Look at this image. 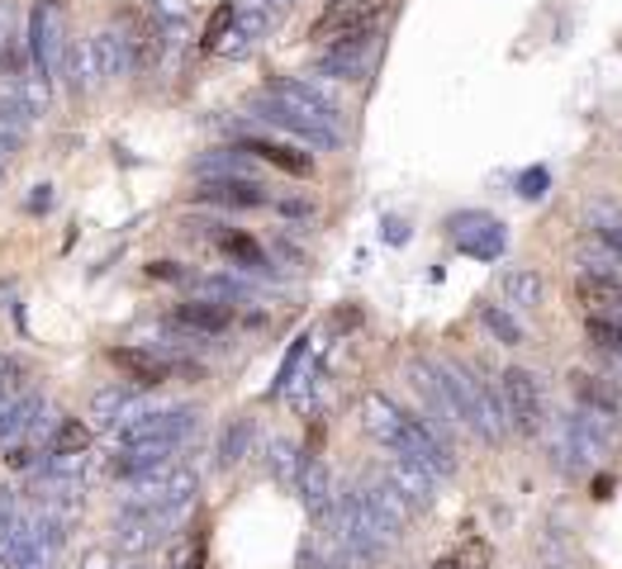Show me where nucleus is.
<instances>
[{"instance_id": "dca6fc26", "label": "nucleus", "mask_w": 622, "mask_h": 569, "mask_svg": "<svg viewBox=\"0 0 622 569\" xmlns=\"http://www.w3.org/2000/svg\"><path fill=\"white\" fill-rule=\"evenodd\" d=\"M366 62H371V39H347V43H328V58L318 62V71L337 81H362Z\"/></svg>"}, {"instance_id": "a18cd8bd", "label": "nucleus", "mask_w": 622, "mask_h": 569, "mask_svg": "<svg viewBox=\"0 0 622 569\" xmlns=\"http://www.w3.org/2000/svg\"><path fill=\"white\" fill-rule=\"evenodd\" d=\"M14 569H24V565H14Z\"/></svg>"}, {"instance_id": "ea45409f", "label": "nucleus", "mask_w": 622, "mask_h": 569, "mask_svg": "<svg viewBox=\"0 0 622 569\" xmlns=\"http://www.w3.org/2000/svg\"><path fill=\"white\" fill-rule=\"evenodd\" d=\"M234 10H266V14H271V0H234ZM271 20H276V14H271Z\"/></svg>"}, {"instance_id": "393cba45", "label": "nucleus", "mask_w": 622, "mask_h": 569, "mask_svg": "<svg viewBox=\"0 0 622 569\" xmlns=\"http://www.w3.org/2000/svg\"><path fill=\"white\" fill-rule=\"evenodd\" d=\"M500 290L513 309H537L542 305V276L532 271V266H519V271H504Z\"/></svg>"}, {"instance_id": "bb28decb", "label": "nucleus", "mask_w": 622, "mask_h": 569, "mask_svg": "<svg viewBox=\"0 0 622 569\" xmlns=\"http://www.w3.org/2000/svg\"><path fill=\"white\" fill-rule=\"evenodd\" d=\"M24 142H29V119L14 104H0V162H10Z\"/></svg>"}, {"instance_id": "6e6552de", "label": "nucleus", "mask_w": 622, "mask_h": 569, "mask_svg": "<svg viewBox=\"0 0 622 569\" xmlns=\"http://www.w3.org/2000/svg\"><path fill=\"white\" fill-rule=\"evenodd\" d=\"M395 451H408L414 460H423L433 475H452L456 470V451L447 447V437H442L433 422L414 418V413H404V422H399V447Z\"/></svg>"}, {"instance_id": "412c9836", "label": "nucleus", "mask_w": 622, "mask_h": 569, "mask_svg": "<svg viewBox=\"0 0 622 569\" xmlns=\"http://www.w3.org/2000/svg\"><path fill=\"white\" fill-rule=\"evenodd\" d=\"M295 493L305 498V508L314 512V518H324V512L333 508V479H328V470L318 466V460L305 456V466H299V479H295Z\"/></svg>"}, {"instance_id": "79ce46f5", "label": "nucleus", "mask_w": 622, "mask_h": 569, "mask_svg": "<svg viewBox=\"0 0 622 569\" xmlns=\"http://www.w3.org/2000/svg\"><path fill=\"white\" fill-rule=\"evenodd\" d=\"M0 186H6V162H0Z\"/></svg>"}, {"instance_id": "cd10ccee", "label": "nucleus", "mask_w": 622, "mask_h": 569, "mask_svg": "<svg viewBox=\"0 0 622 569\" xmlns=\"http://www.w3.org/2000/svg\"><path fill=\"white\" fill-rule=\"evenodd\" d=\"M575 395H580V403L584 408H594V413H609V418H618V395H613V389L609 385H603L599 376H584V370H580V376H575Z\"/></svg>"}, {"instance_id": "7c9ffc66", "label": "nucleus", "mask_w": 622, "mask_h": 569, "mask_svg": "<svg viewBox=\"0 0 622 569\" xmlns=\"http://www.w3.org/2000/svg\"><path fill=\"white\" fill-rule=\"evenodd\" d=\"M86 451H52L43 460V479H81L86 475Z\"/></svg>"}, {"instance_id": "4468645a", "label": "nucleus", "mask_w": 622, "mask_h": 569, "mask_svg": "<svg viewBox=\"0 0 622 569\" xmlns=\"http://www.w3.org/2000/svg\"><path fill=\"white\" fill-rule=\"evenodd\" d=\"M62 24H58V14H52L48 6L33 10V20H29V48H33V62H39L43 77H52L58 71V58H62Z\"/></svg>"}, {"instance_id": "5701e85b", "label": "nucleus", "mask_w": 622, "mask_h": 569, "mask_svg": "<svg viewBox=\"0 0 622 569\" xmlns=\"http://www.w3.org/2000/svg\"><path fill=\"white\" fill-rule=\"evenodd\" d=\"M234 309L228 305H215V299H190V305L176 309V323L181 328H195V332H224Z\"/></svg>"}, {"instance_id": "e433bc0d", "label": "nucleus", "mask_w": 622, "mask_h": 569, "mask_svg": "<svg viewBox=\"0 0 622 569\" xmlns=\"http://www.w3.org/2000/svg\"><path fill=\"white\" fill-rule=\"evenodd\" d=\"M519 194H523V200H542V194H546V171H542V167L523 171V176H519Z\"/></svg>"}, {"instance_id": "37998d69", "label": "nucleus", "mask_w": 622, "mask_h": 569, "mask_svg": "<svg viewBox=\"0 0 622 569\" xmlns=\"http://www.w3.org/2000/svg\"><path fill=\"white\" fill-rule=\"evenodd\" d=\"M328 6H347V0H328Z\"/></svg>"}, {"instance_id": "f704fd0d", "label": "nucleus", "mask_w": 622, "mask_h": 569, "mask_svg": "<svg viewBox=\"0 0 622 569\" xmlns=\"http://www.w3.org/2000/svg\"><path fill=\"white\" fill-rule=\"evenodd\" d=\"M594 238L613 261H622V219H594Z\"/></svg>"}, {"instance_id": "72a5a7b5", "label": "nucleus", "mask_w": 622, "mask_h": 569, "mask_svg": "<svg viewBox=\"0 0 622 569\" xmlns=\"http://www.w3.org/2000/svg\"><path fill=\"white\" fill-rule=\"evenodd\" d=\"M91 447V427H81L77 418L58 427V437H52V451H86Z\"/></svg>"}, {"instance_id": "6ab92c4d", "label": "nucleus", "mask_w": 622, "mask_h": 569, "mask_svg": "<svg viewBox=\"0 0 622 569\" xmlns=\"http://www.w3.org/2000/svg\"><path fill=\"white\" fill-rule=\"evenodd\" d=\"M362 422H366V432L376 437V441H385L389 451L399 447V422H404V408H395L385 395H366V403H362Z\"/></svg>"}, {"instance_id": "f8f14e48", "label": "nucleus", "mask_w": 622, "mask_h": 569, "mask_svg": "<svg viewBox=\"0 0 622 569\" xmlns=\"http://www.w3.org/2000/svg\"><path fill=\"white\" fill-rule=\"evenodd\" d=\"M144 413H148V399L138 395V389H129V385H110V389H100V395H91V418L100 427H115V432L124 422L144 418Z\"/></svg>"}, {"instance_id": "f3484780", "label": "nucleus", "mask_w": 622, "mask_h": 569, "mask_svg": "<svg viewBox=\"0 0 622 569\" xmlns=\"http://www.w3.org/2000/svg\"><path fill=\"white\" fill-rule=\"evenodd\" d=\"M575 295L584 309H609V313H622V280L609 276L603 266H590L580 280H575Z\"/></svg>"}, {"instance_id": "f257e3e1", "label": "nucleus", "mask_w": 622, "mask_h": 569, "mask_svg": "<svg viewBox=\"0 0 622 569\" xmlns=\"http://www.w3.org/2000/svg\"><path fill=\"white\" fill-rule=\"evenodd\" d=\"M433 370H437V380H442V389H447V399H452V408H456V422L475 427L480 437L500 447V441L509 437L500 395H490L485 380H475V370H466L461 361H442V366H433Z\"/></svg>"}, {"instance_id": "aec40b11", "label": "nucleus", "mask_w": 622, "mask_h": 569, "mask_svg": "<svg viewBox=\"0 0 622 569\" xmlns=\"http://www.w3.org/2000/svg\"><path fill=\"white\" fill-rule=\"evenodd\" d=\"M6 104H14L24 119L43 114L48 110V77H43V71H14L10 91H6Z\"/></svg>"}, {"instance_id": "b1692460", "label": "nucleus", "mask_w": 622, "mask_h": 569, "mask_svg": "<svg viewBox=\"0 0 622 569\" xmlns=\"http://www.w3.org/2000/svg\"><path fill=\"white\" fill-rule=\"evenodd\" d=\"M238 152H247V157H261V162H271V167H280V171H290V176H309V171H314V162H309L305 152H295V148H280V142L247 138Z\"/></svg>"}, {"instance_id": "c756f323", "label": "nucleus", "mask_w": 622, "mask_h": 569, "mask_svg": "<svg viewBox=\"0 0 622 569\" xmlns=\"http://www.w3.org/2000/svg\"><path fill=\"white\" fill-rule=\"evenodd\" d=\"M247 447H253V422L238 418V422L219 437V466H238V460L247 456Z\"/></svg>"}, {"instance_id": "4be33fe9", "label": "nucleus", "mask_w": 622, "mask_h": 569, "mask_svg": "<svg viewBox=\"0 0 622 569\" xmlns=\"http://www.w3.org/2000/svg\"><path fill=\"white\" fill-rule=\"evenodd\" d=\"M110 361L124 370V376H129L138 389H148V385H162L167 380V366L157 361L152 351H138V347H115L110 351Z\"/></svg>"}, {"instance_id": "1a4fd4ad", "label": "nucleus", "mask_w": 622, "mask_h": 569, "mask_svg": "<svg viewBox=\"0 0 622 569\" xmlns=\"http://www.w3.org/2000/svg\"><path fill=\"white\" fill-rule=\"evenodd\" d=\"M385 479L395 485L404 498H408V508H433V485H437V475L423 466V460H414L408 451H395V460L385 466Z\"/></svg>"}, {"instance_id": "f03ea898", "label": "nucleus", "mask_w": 622, "mask_h": 569, "mask_svg": "<svg viewBox=\"0 0 622 569\" xmlns=\"http://www.w3.org/2000/svg\"><path fill=\"white\" fill-rule=\"evenodd\" d=\"M609 447H613V418L594 413V408H575L571 418H561V432L551 437V466L561 475H580L599 456H609Z\"/></svg>"}, {"instance_id": "39448f33", "label": "nucleus", "mask_w": 622, "mask_h": 569, "mask_svg": "<svg viewBox=\"0 0 622 569\" xmlns=\"http://www.w3.org/2000/svg\"><path fill=\"white\" fill-rule=\"evenodd\" d=\"M389 0H347V6H328V14L314 24L309 39L318 43H347V39H371V29L385 20Z\"/></svg>"}, {"instance_id": "49530a36", "label": "nucleus", "mask_w": 622, "mask_h": 569, "mask_svg": "<svg viewBox=\"0 0 622 569\" xmlns=\"http://www.w3.org/2000/svg\"><path fill=\"white\" fill-rule=\"evenodd\" d=\"M134 569H138V565H134Z\"/></svg>"}, {"instance_id": "a878e982", "label": "nucleus", "mask_w": 622, "mask_h": 569, "mask_svg": "<svg viewBox=\"0 0 622 569\" xmlns=\"http://www.w3.org/2000/svg\"><path fill=\"white\" fill-rule=\"evenodd\" d=\"M266 466H271V475L280 479V485L286 489H295V479H299V466H305V456H299V447L295 441H271V447H266Z\"/></svg>"}, {"instance_id": "ddd939ff", "label": "nucleus", "mask_w": 622, "mask_h": 569, "mask_svg": "<svg viewBox=\"0 0 622 569\" xmlns=\"http://www.w3.org/2000/svg\"><path fill=\"white\" fill-rule=\"evenodd\" d=\"M162 527H167V512H144V508H129L119 522V550L124 556H144L162 541Z\"/></svg>"}, {"instance_id": "a211bd4d", "label": "nucleus", "mask_w": 622, "mask_h": 569, "mask_svg": "<svg viewBox=\"0 0 622 569\" xmlns=\"http://www.w3.org/2000/svg\"><path fill=\"white\" fill-rule=\"evenodd\" d=\"M362 493H366V503L376 508V518H381L389 531H399L408 518H414V508H408V498H404L395 485H389L385 475H381V479H371V485H366Z\"/></svg>"}, {"instance_id": "20e7f679", "label": "nucleus", "mask_w": 622, "mask_h": 569, "mask_svg": "<svg viewBox=\"0 0 622 569\" xmlns=\"http://www.w3.org/2000/svg\"><path fill=\"white\" fill-rule=\"evenodd\" d=\"M195 489H200V475L190 466H157V470H144L129 479V508H144V512H181Z\"/></svg>"}, {"instance_id": "7ed1b4c3", "label": "nucleus", "mask_w": 622, "mask_h": 569, "mask_svg": "<svg viewBox=\"0 0 622 569\" xmlns=\"http://www.w3.org/2000/svg\"><path fill=\"white\" fill-rule=\"evenodd\" d=\"M328 522L337 531V541H343V550L352 560H376L381 550L395 541V531H389L381 518H376V508L366 503V493L362 489H352L343 498H333V508H328Z\"/></svg>"}, {"instance_id": "4c0bfd02", "label": "nucleus", "mask_w": 622, "mask_h": 569, "mask_svg": "<svg viewBox=\"0 0 622 569\" xmlns=\"http://www.w3.org/2000/svg\"><path fill=\"white\" fill-rule=\"evenodd\" d=\"M10 522H14V498L10 489H0V531H10Z\"/></svg>"}, {"instance_id": "9b49d317", "label": "nucleus", "mask_w": 622, "mask_h": 569, "mask_svg": "<svg viewBox=\"0 0 622 569\" xmlns=\"http://www.w3.org/2000/svg\"><path fill=\"white\" fill-rule=\"evenodd\" d=\"M195 200L224 204V209H257V204H266V190L257 181H247V176H205Z\"/></svg>"}, {"instance_id": "423d86ee", "label": "nucleus", "mask_w": 622, "mask_h": 569, "mask_svg": "<svg viewBox=\"0 0 622 569\" xmlns=\"http://www.w3.org/2000/svg\"><path fill=\"white\" fill-rule=\"evenodd\" d=\"M266 100H271V104H280V110H286V114H295V119L318 123V129H337V104H333L324 91H314L309 81L276 77L271 86H266Z\"/></svg>"}, {"instance_id": "0eeeda50", "label": "nucleus", "mask_w": 622, "mask_h": 569, "mask_svg": "<svg viewBox=\"0 0 622 569\" xmlns=\"http://www.w3.org/2000/svg\"><path fill=\"white\" fill-rule=\"evenodd\" d=\"M500 408H504V422H513L523 437H537L542 432V389H537V376H527V370H504Z\"/></svg>"}, {"instance_id": "2eb2a0df", "label": "nucleus", "mask_w": 622, "mask_h": 569, "mask_svg": "<svg viewBox=\"0 0 622 569\" xmlns=\"http://www.w3.org/2000/svg\"><path fill=\"white\" fill-rule=\"evenodd\" d=\"M43 418V395L39 389H29L24 399H14L10 408H0V447H14V441H24L33 427Z\"/></svg>"}, {"instance_id": "c85d7f7f", "label": "nucleus", "mask_w": 622, "mask_h": 569, "mask_svg": "<svg viewBox=\"0 0 622 569\" xmlns=\"http://www.w3.org/2000/svg\"><path fill=\"white\" fill-rule=\"evenodd\" d=\"M480 318H485V328H490L494 337H500L504 347H519L523 337H527V332H523V323H519V318H513L504 305H485V309H480Z\"/></svg>"}, {"instance_id": "9d476101", "label": "nucleus", "mask_w": 622, "mask_h": 569, "mask_svg": "<svg viewBox=\"0 0 622 569\" xmlns=\"http://www.w3.org/2000/svg\"><path fill=\"white\" fill-rule=\"evenodd\" d=\"M452 238L461 242V252L466 257L494 261L504 252V228L494 219H485V213H461V219H452Z\"/></svg>"}, {"instance_id": "c03bdc74", "label": "nucleus", "mask_w": 622, "mask_h": 569, "mask_svg": "<svg viewBox=\"0 0 622 569\" xmlns=\"http://www.w3.org/2000/svg\"><path fill=\"white\" fill-rule=\"evenodd\" d=\"M6 361H10V356H0V370H6Z\"/></svg>"}, {"instance_id": "c9c22d12", "label": "nucleus", "mask_w": 622, "mask_h": 569, "mask_svg": "<svg viewBox=\"0 0 622 569\" xmlns=\"http://www.w3.org/2000/svg\"><path fill=\"white\" fill-rule=\"evenodd\" d=\"M228 24H234V6H219L215 14H209V24H205V48H219Z\"/></svg>"}, {"instance_id": "a19ab883", "label": "nucleus", "mask_w": 622, "mask_h": 569, "mask_svg": "<svg viewBox=\"0 0 622 569\" xmlns=\"http://www.w3.org/2000/svg\"><path fill=\"white\" fill-rule=\"evenodd\" d=\"M433 569H456V560H437V565H433Z\"/></svg>"}, {"instance_id": "58836bf2", "label": "nucleus", "mask_w": 622, "mask_h": 569, "mask_svg": "<svg viewBox=\"0 0 622 569\" xmlns=\"http://www.w3.org/2000/svg\"><path fill=\"white\" fill-rule=\"evenodd\" d=\"M148 271H152L157 280H181V271H176V261H152Z\"/></svg>"}, {"instance_id": "473e14b6", "label": "nucleus", "mask_w": 622, "mask_h": 569, "mask_svg": "<svg viewBox=\"0 0 622 569\" xmlns=\"http://www.w3.org/2000/svg\"><path fill=\"white\" fill-rule=\"evenodd\" d=\"M219 247H224V257H234V261H243V266H266L261 247H257L253 238H247V233H224Z\"/></svg>"}, {"instance_id": "2f4dec72", "label": "nucleus", "mask_w": 622, "mask_h": 569, "mask_svg": "<svg viewBox=\"0 0 622 569\" xmlns=\"http://www.w3.org/2000/svg\"><path fill=\"white\" fill-rule=\"evenodd\" d=\"M584 332H590V342H594L599 351L622 356V323H613V318H599V313H590V323H584Z\"/></svg>"}]
</instances>
